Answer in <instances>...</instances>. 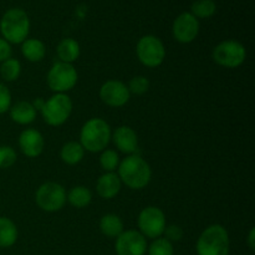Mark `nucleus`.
<instances>
[{
	"label": "nucleus",
	"instance_id": "1",
	"mask_svg": "<svg viewBox=\"0 0 255 255\" xmlns=\"http://www.w3.org/2000/svg\"><path fill=\"white\" fill-rule=\"evenodd\" d=\"M117 176L121 183L131 189H142L149 183L152 171L149 164L138 154H129L119 164Z\"/></svg>",
	"mask_w": 255,
	"mask_h": 255
},
{
	"label": "nucleus",
	"instance_id": "2",
	"mask_svg": "<svg viewBox=\"0 0 255 255\" xmlns=\"http://www.w3.org/2000/svg\"><path fill=\"white\" fill-rule=\"evenodd\" d=\"M110 139H111V127L105 120L99 117L90 119L82 126L80 132V143L85 151L92 153L106 149Z\"/></svg>",
	"mask_w": 255,
	"mask_h": 255
},
{
	"label": "nucleus",
	"instance_id": "3",
	"mask_svg": "<svg viewBox=\"0 0 255 255\" xmlns=\"http://www.w3.org/2000/svg\"><path fill=\"white\" fill-rule=\"evenodd\" d=\"M30 30V20L26 12L19 7L9 9L0 20L2 39L9 44H22Z\"/></svg>",
	"mask_w": 255,
	"mask_h": 255
},
{
	"label": "nucleus",
	"instance_id": "4",
	"mask_svg": "<svg viewBox=\"0 0 255 255\" xmlns=\"http://www.w3.org/2000/svg\"><path fill=\"white\" fill-rule=\"evenodd\" d=\"M229 234L221 224H212L204 229L196 244L198 255H228Z\"/></svg>",
	"mask_w": 255,
	"mask_h": 255
},
{
	"label": "nucleus",
	"instance_id": "5",
	"mask_svg": "<svg viewBox=\"0 0 255 255\" xmlns=\"http://www.w3.org/2000/svg\"><path fill=\"white\" fill-rule=\"evenodd\" d=\"M42 119L50 126H61L69 120L72 112V101L66 94H55L45 101L40 110Z\"/></svg>",
	"mask_w": 255,
	"mask_h": 255
},
{
	"label": "nucleus",
	"instance_id": "6",
	"mask_svg": "<svg viewBox=\"0 0 255 255\" xmlns=\"http://www.w3.org/2000/svg\"><path fill=\"white\" fill-rule=\"evenodd\" d=\"M77 79H79V75L72 64L60 61L52 65L50 69L47 74V85L56 94H65L74 89Z\"/></svg>",
	"mask_w": 255,
	"mask_h": 255
},
{
	"label": "nucleus",
	"instance_id": "7",
	"mask_svg": "<svg viewBox=\"0 0 255 255\" xmlns=\"http://www.w3.org/2000/svg\"><path fill=\"white\" fill-rule=\"evenodd\" d=\"M136 54L144 66L157 67L163 62L166 57V49L163 42L158 37L153 35H146L137 42Z\"/></svg>",
	"mask_w": 255,
	"mask_h": 255
},
{
	"label": "nucleus",
	"instance_id": "8",
	"mask_svg": "<svg viewBox=\"0 0 255 255\" xmlns=\"http://www.w3.org/2000/svg\"><path fill=\"white\" fill-rule=\"evenodd\" d=\"M246 47L236 40H226L213 50V60L227 69H236L246 61Z\"/></svg>",
	"mask_w": 255,
	"mask_h": 255
},
{
	"label": "nucleus",
	"instance_id": "9",
	"mask_svg": "<svg viewBox=\"0 0 255 255\" xmlns=\"http://www.w3.org/2000/svg\"><path fill=\"white\" fill-rule=\"evenodd\" d=\"M35 201L42 211L57 212L66 203V191L61 184L47 182L37 188Z\"/></svg>",
	"mask_w": 255,
	"mask_h": 255
},
{
	"label": "nucleus",
	"instance_id": "10",
	"mask_svg": "<svg viewBox=\"0 0 255 255\" xmlns=\"http://www.w3.org/2000/svg\"><path fill=\"white\" fill-rule=\"evenodd\" d=\"M166 216L163 211L157 207L149 206L142 209L138 216L139 233L144 238H161L166 229Z\"/></svg>",
	"mask_w": 255,
	"mask_h": 255
},
{
	"label": "nucleus",
	"instance_id": "11",
	"mask_svg": "<svg viewBox=\"0 0 255 255\" xmlns=\"http://www.w3.org/2000/svg\"><path fill=\"white\" fill-rule=\"evenodd\" d=\"M147 248L146 238L137 231H124L115 244L117 255H144Z\"/></svg>",
	"mask_w": 255,
	"mask_h": 255
},
{
	"label": "nucleus",
	"instance_id": "12",
	"mask_svg": "<svg viewBox=\"0 0 255 255\" xmlns=\"http://www.w3.org/2000/svg\"><path fill=\"white\" fill-rule=\"evenodd\" d=\"M100 97L107 106L122 107L128 102L131 94L124 82L119 80H110L100 89Z\"/></svg>",
	"mask_w": 255,
	"mask_h": 255
},
{
	"label": "nucleus",
	"instance_id": "13",
	"mask_svg": "<svg viewBox=\"0 0 255 255\" xmlns=\"http://www.w3.org/2000/svg\"><path fill=\"white\" fill-rule=\"evenodd\" d=\"M173 37L182 44H189L197 37L199 32V22L191 12H182L172 26Z\"/></svg>",
	"mask_w": 255,
	"mask_h": 255
},
{
	"label": "nucleus",
	"instance_id": "14",
	"mask_svg": "<svg viewBox=\"0 0 255 255\" xmlns=\"http://www.w3.org/2000/svg\"><path fill=\"white\" fill-rule=\"evenodd\" d=\"M19 147L22 153L30 158L40 156L44 151L45 141L42 134L34 128H26L20 133Z\"/></svg>",
	"mask_w": 255,
	"mask_h": 255
},
{
	"label": "nucleus",
	"instance_id": "15",
	"mask_svg": "<svg viewBox=\"0 0 255 255\" xmlns=\"http://www.w3.org/2000/svg\"><path fill=\"white\" fill-rule=\"evenodd\" d=\"M111 138L114 141L115 146L119 151L126 154H134V152L138 148V137L137 133L128 126L117 127L114 134H111Z\"/></svg>",
	"mask_w": 255,
	"mask_h": 255
},
{
	"label": "nucleus",
	"instance_id": "16",
	"mask_svg": "<svg viewBox=\"0 0 255 255\" xmlns=\"http://www.w3.org/2000/svg\"><path fill=\"white\" fill-rule=\"evenodd\" d=\"M121 184V179L115 172H106L97 179L96 191L101 198L111 199L119 194Z\"/></svg>",
	"mask_w": 255,
	"mask_h": 255
},
{
	"label": "nucleus",
	"instance_id": "17",
	"mask_svg": "<svg viewBox=\"0 0 255 255\" xmlns=\"http://www.w3.org/2000/svg\"><path fill=\"white\" fill-rule=\"evenodd\" d=\"M10 117L19 125H29L36 119V110L31 102L20 101L10 107Z\"/></svg>",
	"mask_w": 255,
	"mask_h": 255
},
{
	"label": "nucleus",
	"instance_id": "18",
	"mask_svg": "<svg viewBox=\"0 0 255 255\" xmlns=\"http://www.w3.org/2000/svg\"><path fill=\"white\" fill-rule=\"evenodd\" d=\"M56 51L60 61L66 62V64H72L80 56V45L76 40L67 37V39L60 41V44L57 45Z\"/></svg>",
	"mask_w": 255,
	"mask_h": 255
},
{
	"label": "nucleus",
	"instance_id": "19",
	"mask_svg": "<svg viewBox=\"0 0 255 255\" xmlns=\"http://www.w3.org/2000/svg\"><path fill=\"white\" fill-rule=\"evenodd\" d=\"M100 229L104 236L109 238H117L124 232V222L117 214H105L100 221Z\"/></svg>",
	"mask_w": 255,
	"mask_h": 255
},
{
	"label": "nucleus",
	"instance_id": "20",
	"mask_svg": "<svg viewBox=\"0 0 255 255\" xmlns=\"http://www.w3.org/2000/svg\"><path fill=\"white\" fill-rule=\"evenodd\" d=\"M21 52L26 60L31 62L41 61L46 54V49L41 40L26 39L21 45Z\"/></svg>",
	"mask_w": 255,
	"mask_h": 255
},
{
	"label": "nucleus",
	"instance_id": "21",
	"mask_svg": "<svg viewBox=\"0 0 255 255\" xmlns=\"http://www.w3.org/2000/svg\"><path fill=\"white\" fill-rule=\"evenodd\" d=\"M17 241V228L11 219L0 217V248H10Z\"/></svg>",
	"mask_w": 255,
	"mask_h": 255
},
{
	"label": "nucleus",
	"instance_id": "22",
	"mask_svg": "<svg viewBox=\"0 0 255 255\" xmlns=\"http://www.w3.org/2000/svg\"><path fill=\"white\" fill-rule=\"evenodd\" d=\"M60 156H61V159L65 163L74 166V164H77L79 162L82 161L85 156V149L80 142L70 141L62 146Z\"/></svg>",
	"mask_w": 255,
	"mask_h": 255
},
{
	"label": "nucleus",
	"instance_id": "23",
	"mask_svg": "<svg viewBox=\"0 0 255 255\" xmlns=\"http://www.w3.org/2000/svg\"><path fill=\"white\" fill-rule=\"evenodd\" d=\"M92 193L84 186H76L66 194V201L75 208H85L91 203Z\"/></svg>",
	"mask_w": 255,
	"mask_h": 255
},
{
	"label": "nucleus",
	"instance_id": "24",
	"mask_svg": "<svg viewBox=\"0 0 255 255\" xmlns=\"http://www.w3.org/2000/svg\"><path fill=\"white\" fill-rule=\"evenodd\" d=\"M20 74H21V64L19 62V60L10 57V59L1 62V66H0V75H1L4 81H16V80L19 79Z\"/></svg>",
	"mask_w": 255,
	"mask_h": 255
},
{
	"label": "nucleus",
	"instance_id": "25",
	"mask_svg": "<svg viewBox=\"0 0 255 255\" xmlns=\"http://www.w3.org/2000/svg\"><path fill=\"white\" fill-rule=\"evenodd\" d=\"M217 10V5L213 0H196L192 4L191 14L194 17H201V19H207V17L213 16Z\"/></svg>",
	"mask_w": 255,
	"mask_h": 255
},
{
	"label": "nucleus",
	"instance_id": "26",
	"mask_svg": "<svg viewBox=\"0 0 255 255\" xmlns=\"http://www.w3.org/2000/svg\"><path fill=\"white\" fill-rule=\"evenodd\" d=\"M148 255H174L173 244L166 238H157L147 248Z\"/></svg>",
	"mask_w": 255,
	"mask_h": 255
},
{
	"label": "nucleus",
	"instance_id": "27",
	"mask_svg": "<svg viewBox=\"0 0 255 255\" xmlns=\"http://www.w3.org/2000/svg\"><path fill=\"white\" fill-rule=\"evenodd\" d=\"M100 164L106 172H115L119 168L120 157L114 149H104L100 156Z\"/></svg>",
	"mask_w": 255,
	"mask_h": 255
},
{
	"label": "nucleus",
	"instance_id": "28",
	"mask_svg": "<svg viewBox=\"0 0 255 255\" xmlns=\"http://www.w3.org/2000/svg\"><path fill=\"white\" fill-rule=\"evenodd\" d=\"M16 152L10 146H0V169L10 168L16 162Z\"/></svg>",
	"mask_w": 255,
	"mask_h": 255
},
{
	"label": "nucleus",
	"instance_id": "29",
	"mask_svg": "<svg viewBox=\"0 0 255 255\" xmlns=\"http://www.w3.org/2000/svg\"><path fill=\"white\" fill-rule=\"evenodd\" d=\"M127 87H128L129 94L143 95L144 92L148 91L149 81L144 76H136L133 79H131V81H129Z\"/></svg>",
	"mask_w": 255,
	"mask_h": 255
},
{
	"label": "nucleus",
	"instance_id": "30",
	"mask_svg": "<svg viewBox=\"0 0 255 255\" xmlns=\"http://www.w3.org/2000/svg\"><path fill=\"white\" fill-rule=\"evenodd\" d=\"M11 107V94L4 84L0 82V115L9 111Z\"/></svg>",
	"mask_w": 255,
	"mask_h": 255
},
{
	"label": "nucleus",
	"instance_id": "31",
	"mask_svg": "<svg viewBox=\"0 0 255 255\" xmlns=\"http://www.w3.org/2000/svg\"><path fill=\"white\" fill-rule=\"evenodd\" d=\"M163 234L166 236L164 238L172 243V242L181 241L182 237H183V231H182V228L179 226H169L166 227Z\"/></svg>",
	"mask_w": 255,
	"mask_h": 255
},
{
	"label": "nucleus",
	"instance_id": "32",
	"mask_svg": "<svg viewBox=\"0 0 255 255\" xmlns=\"http://www.w3.org/2000/svg\"><path fill=\"white\" fill-rule=\"evenodd\" d=\"M11 57V46L6 40L0 37V62Z\"/></svg>",
	"mask_w": 255,
	"mask_h": 255
},
{
	"label": "nucleus",
	"instance_id": "33",
	"mask_svg": "<svg viewBox=\"0 0 255 255\" xmlns=\"http://www.w3.org/2000/svg\"><path fill=\"white\" fill-rule=\"evenodd\" d=\"M248 246L249 248L252 249V251H254L255 249V229L252 228L251 232H249V236H248Z\"/></svg>",
	"mask_w": 255,
	"mask_h": 255
},
{
	"label": "nucleus",
	"instance_id": "34",
	"mask_svg": "<svg viewBox=\"0 0 255 255\" xmlns=\"http://www.w3.org/2000/svg\"><path fill=\"white\" fill-rule=\"evenodd\" d=\"M44 104H45V100H42V99H36L35 100L34 102H32V106L35 107V110H41L42 109V106H44Z\"/></svg>",
	"mask_w": 255,
	"mask_h": 255
}]
</instances>
